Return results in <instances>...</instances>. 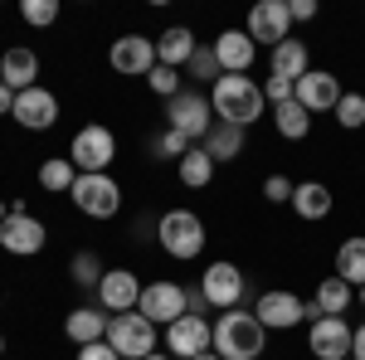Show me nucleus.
Masks as SVG:
<instances>
[{"label":"nucleus","mask_w":365,"mask_h":360,"mask_svg":"<svg viewBox=\"0 0 365 360\" xmlns=\"http://www.w3.org/2000/svg\"><path fill=\"white\" fill-rule=\"evenodd\" d=\"M210 108L229 127H253L263 117V108H268V98H263V83H253L249 73H225L210 88Z\"/></svg>","instance_id":"1"},{"label":"nucleus","mask_w":365,"mask_h":360,"mask_svg":"<svg viewBox=\"0 0 365 360\" xmlns=\"http://www.w3.org/2000/svg\"><path fill=\"white\" fill-rule=\"evenodd\" d=\"M215 351L220 360H258L268 351V331H263V322L253 317V312H220V322H215Z\"/></svg>","instance_id":"2"},{"label":"nucleus","mask_w":365,"mask_h":360,"mask_svg":"<svg viewBox=\"0 0 365 360\" xmlns=\"http://www.w3.org/2000/svg\"><path fill=\"white\" fill-rule=\"evenodd\" d=\"M156 239H161V249L175 263H195L200 253H205V220H200L195 210H166L156 220Z\"/></svg>","instance_id":"3"},{"label":"nucleus","mask_w":365,"mask_h":360,"mask_svg":"<svg viewBox=\"0 0 365 360\" xmlns=\"http://www.w3.org/2000/svg\"><path fill=\"white\" fill-rule=\"evenodd\" d=\"M68 161L78 166V175H108V166L117 161L113 127H103V122L78 127V132H73V141H68Z\"/></svg>","instance_id":"4"},{"label":"nucleus","mask_w":365,"mask_h":360,"mask_svg":"<svg viewBox=\"0 0 365 360\" xmlns=\"http://www.w3.org/2000/svg\"><path fill=\"white\" fill-rule=\"evenodd\" d=\"M210 112H215V108H210V98H205L200 88H180V93L166 103V127H170V132H180V137H190L195 146H205L210 127H215Z\"/></svg>","instance_id":"5"},{"label":"nucleus","mask_w":365,"mask_h":360,"mask_svg":"<svg viewBox=\"0 0 365 360\" xmlns=\"http://www.w3.org/2000/svg\"><path fill=\"white\" fill-rule=\"evenodd\" d=\"M137 312L146 317V322H156V326H170V322H180V317L190 312V287H180L175 277L146 282V287H141Z\"/></svg>","instance_id":"6"},{"label":"nucleus","mask_w":365,"mask_h":360,"mask_svg":"<svg viewBox=\"0 0 365 360\" xmlns=\"http://www.w3.org/2000/svg\"><path fill=\"white\" fill-rule=\"evenodd\" d=\"M108 346L122 360H146L156 351V322H146L141 312H122L108 322Z\"/></svg>","instance_id":"7"},{"label":"nucleus","mask_w":365,"mask_h":360,"mask_svg":"<svg viewBox=\"0 0 365 360\" xmlns=\"http://www.w3.org/2000/svg\"><path fill=\"white\" fill-rule=\"evenodd\" d=\"M200 292H205V302H210V307L234 312V307L249 297V277H244V268H239V263L220 258V263H210V268L200 273Z\"/></svg>","instance_id":"8"},{"label":"nucleus","mask_w":365,"mask_h":360,"mask_svg":"<svg viewBox=\"0 0 365 360\" xmlns=\"http://www.w3.org/2000/svg\"><path fill=\"white\" fill-rule=\"evenodd\" d=\"M68 200L78 205V215H88V220H117V210H122V185H117L113 175H78L73 190H68Z\"/></svg>","instance_id":"9"},{"label":"nucleus","mask_w":365,"mask_h":360,"mask_svg":"<svg viewBox=\"0 0 365 360\" xmlns=\"http://www.w3.org/2000/svg\"><path fill=\"white\" fill-rule=\"evenodd\" d=\"M351 336L356 326L346 317H317L307 322V351L317 360H351Z\"/></svg>","instance_id":"10"},{"label":"nucleus","mask_w":365,"mask_h":360,"mask_svg":"<svg viewBox=\"0 0 365 360\" xmlns=\"http://www.w3.org/2000/svg\"><path fill=\"white\" fill-rule=\"evenodd\" d=\"M141 287H146V282H141V277L132 273V268H108L93 297H98V307H103L108 317H122V312H137Z\"/></svg>","instance_id":"11"},{"label":"nucleus","mask_w":365,"mask_h":360,"mask_svg":"<svg viewBox=\"0 0 365 360\" xmlns=\"http://www.w3.org/2000/svg\"><path fill=\"white\" fill-rule=\"evenodd\" d=\"M249 39L253 44H268V49H278L282 39H292V10H287V0H258L253 5Z\"/></svg>","instance_id":"12"},{"label":"nucleus","mask_w":365,"mask_h":360,"mask_svg":"<svg viewBox=\"0 0 365 360\" xmlns=\"http://www.w3.org/2000/svg\"><path fill=\"white\" fill-rule=\"evenodd\" d=\"M44 244H49V229H44V220H34V215H5V224H0V249L15 253V258H34V253H44Z\"/></svg>","instance_id":"13"},{"label":"nucleus","mask_w":365,"mask_h":360,"mask_svg":"<svg viewBox=\"0 0 365 360\" xmlns=\"http://www.w3.org/2000/svg\"><path fill=\"white\" fill-rule=\"evenodd\" d=\"M166 351L175 360H195L200 351H215V326H210V317H180V322H170L166 326Z\"/></svg>","instance_id":"14"},{"label":"nucleus","mask_w":365,"mask_h":360,"mask_svg":"<svg viewBox=\"0 0 365 360\" xmlns=\"http://www.w3.org/2000/svg\"><path fill=\"white\" fill-rule=\"evenodd\" d=\"M253 317L263 322V331H292V326L307 322V302L292 297V292H282V287H273V292H263L253 302Z\"/></svg>","instance_id":"15"},{"label":"nucleus","mask_w":365,"mask_h":360,"mask_svg":"<svg viewBox=\"0 0 365 360\" xmlns=\"http://www.w3.org/2000/svg\"><path fill=\"white\" fill-rule=\"evenodd\" d=\"M122 78H146L151 68H156V39H146V34H122L113 39V54H108Z\"/></svg>","instance_id":"16"},{"label":"nucleus","mask_w":365,"mask_h":360,"mask_svg":"<svg viewBox=\"0 0 365 360\" xmlns=\"http://www.w3.org/2000/svg\"><path fill=\"white\" fill-rule=\"evenodd\" d=\"M341 93H346L341 78H336V73H327V68H307V73L297 78V88H292V98H297L312 117H317V112H336Z\"/></svg>","instance_id":"17"},{"label":"nucleus","mask_w":365,"mask_h":360,"mask_svg":"<svg viewBox=\"0 0 365 360\" xmlns=\"http://www.w3.org/2000/svg\"><path fill=\"white\" fill-rule=\"evenodd\" d=\"M25 132H49L58 122V98L49 93V88H25V93H15V112H10Z\"/></svg>","instance_id":"18"},{"label":"nucleus","mask_w":365,"mask_h":360,"mask_svg":"<svg viewBox=\"0 0 365 360\" xmlns=\"http://www.w3.org/2000/svg\"><path fill=\"white\" fill-rule=\"evenodd\" d=\"M0 83L10 88V93L34 88V83H39V54H34V49H25V44L5 49V54H0Z\"/></svg>","instance_id":"19"},{"label":"nucleus","mask_w":365,"mask_h":360,"mask_svg":"<svg viewBox=\"0 0 365 360\" xmlns=\"http://www.w3.org/2000/svg\"><path fill=\"white\" fill-rule=\"evenodd\" d=\"M351 302H356V287H351V282H341L336 273L322 277V282H317V297L307 302V322H317V317H346Z\"/></svg>","instance_id":"20"},{"label":"nucleus","mask_w":365,"mask_h":360,"mask_svg":"<svg viewBox=\"0 0 365 360\" xmlns=\"http://www.w3.org/2000/svg\"><path fill=\"white\" fill-rule=\"evenodd\" d=\"M215 58H220L225 73H249L253 58H258V44L249 39V29H225L215 39Z\"/></svg>","instance_id":"21"},{"label":"nucleus","mask_w":365,"mask_h":360,"mask_svg":"<svg viewBox=\"0 0 365 360\" xmlns=\"http://www.w3.org/2000/svg\"><path fill=\"white\" fill-rule=\"evenodd\" d=\"M108 312L103 307H78V312H68V322H63V336L73 341V346H93V341H108Z\"/></svg>","instance_id":"22"},{"label":"nucleus","mask_w":365,"mask_h":360,"mask_svg":"<svg viewBox=\"0 0 365 360\" xmlns=\"http://www.w3.org/2000/svg\"><path fill=\"white\" fill-rule=\"evenodd\" d=\"M195 49H200V39L185 25H170L156 34V63H166V68H185Z\"/></svg>","instance_id":"23"},{"label":"nucleus","mask_w":365,"mask_h":360,"mask_svg":"<svg viewBox=\"0 0 365 360\" xmlns=\"http://www.w3.org/2000/svg\"><path fill=\"white\" fill-rule=\"evenodd\" d=\"M331 190L322 185V180H297V190H292V210H297V220H327L331 215Z\"/></svg>","instance_id":"24"},{"label":"nucleus","mask_w":365,"mask_h":360,"mask_svg":"<svg viewBox=\"0 0 365 360\" xmlns=\"http://www.w3.org/2000/svg\"><path fill=\"white\" fill-rule=\"evenodd\" d=\"M215 170H220V166H215V156H210L205 146H190V151L175 161V175H180L185 190H205V185L215 180Z\"/></svg>","instance_id":"25"},{"label":"nucleus","mask_w":365,"mask_h":360,"mask_svg":"<svg viewBox=\"0 0 365 360\" xmlns=\"http://www.w3.org/2000/svg\"><path fill=\"white\" fill-rule=\"evenodd\" d=\"M268 63H273V78L297 83V78L307 73V44H302V39H282L278 49L268 54Z\"/></svg>","instance_id":"26"},{"label":"nucleus","mask_w":365,"mask_h":360,"mask_svg":"<svg viewBox=\"0 0 365 360\" xmlns=\"http://www.w3.org/2000/svg\"><path fill=\"white\" fill-rule=\"evenodd\" d=\"M205 151L215 156V166H225V161H239V156H244V127L215 122V127H210V137H205Z\"/></svg>","instance_id":"27"},{"label":"nucleus","mask_w":365,"mask_h":360,"mask_svg":"<svg viewBox=\"0 0 365 360\" xmlns=\"http://www.w3.org/2000/svg\"><path fill=\"white\" fill-rule=\"evenodd\" d=\"M273 127H278L282 141H302L312 132V112L297 103V98H287V103H278L273 108Z\"/></svg>","instance_id":"28"},{"label":"nucleus","mask_w":365,"mask_h":360,"mask_svg":"<svg viewBox=\"0 0 365 360\" xmlns=\"http://www.w3.org/2000/svg\"><path fill=\"white\" fill-rule=\"evenodd\" d=\"M336 277L351 282V287H365V234L346 239V244L336 249Z\"/></svg>","instance_id":"29"},{"label":"nucleus","mask_w":365,"mask_h":360,"mask_svg":"<svg viewBox=\"0 0 365 360\" xmlns=\"http://www.w3.org/2000/svg\"><path fill=\"white\" fill-rule=\"evenodd\" d=\"M73 180H78V166H73L68 156H49V161L39 166V185H44L49 195H68Z\"/></svg>","instance_id":"30"},{"label":"nucleus","mask_w":365,"mask_h":360,"mask_svg":"<svg viewBox=\"0 0 365 360\" xmlns=\"http://www.w3.org/2000/svg\"><path fill=\"white\" fill-rule=\"evenodd\" d=\"M185 73L195 78V83H220L225 78V68H220V58H215V44H200L195 54H190V63H185Z\"/></svg>","instance_id":"31"},{"label":"nucleus","mask_w":365,"mask_h":360,"mask_svg":"<svg viewBox=\"0 0 365 360\" xmlns=\"http://www.w3.org/2000/svg\"><path fill=\"white\" fill-rule=\"evenodd\" d=\"M68 273H73V282H78L83 292H98V282H103V273H108V268L98 263V253H88V249H83V253H73Z\"/></svg>","instance_id":"32"},{"label":"nucleus","mask_w":365,"mask_h":360,"mask_svg":"<svg viewBox=\"0 0 365 360\" xmlns=\"http://www.w3.org/2000/svg\"><path fill=\"white\" fill-rule=\"evenodd\" d=\"M336 122L346 127V132L365 127V93H341V103H336Z\"/></svg>","instance_id":"33"},{"label":"nucleus","mask_w":365,"mask_h":360,"mask_svg":"<svg viewBox=\"0 0 365 360\" xmlns=\"http://www.w3.org/2000/svg\"><path fill=\"white\" fill-rule=\"evenodd\" d=\"M146 83H151V93H156V98H175V93H180V83H185V78H180V68H166V63H156V68H151V73H146Z\"/></svg>","instance_id":"34"},{"label":"nucleus","mask_w":365,"mask_h":360,"mask_svg":"<svg viewBox=\"0 0 365 360\" xmlns=\"http://www.w3.org/2000/svg\"><path fill=\"white\" fill-rule=\"evenodd\" d=\"M20 15H25V25L44 29V25H54V20H58V0H25Z\"/></svg>","instance_id":"35"},{"label":"nucleus","mask_w":365,"mask_h":360,"mask_svg":"<svg viewBox=\"0 0 365 360\" xmlns=\"http://www.w3.org/2000/svg\"><path fill=\"white\" fill-rule=\"evenodd\" d=\"M190 146H195V141L190 137H180V132H161V137L151 141V151H156V156H170V161H180V156H185V151H190Z\"/></svg>","instance_id":"36"},{"label":"nucleus","mask_w":365,"mask_h":360,"mask_svg":"<svg viewBox=\"0 0 365 360\" xmlns=\"http://www.w3.org/2000/svg\"><path fill=\"white\" fill-rule=\"evenodd\" d=\"M292 190H297V180H287V175H268L263 180V200L268 205H292Z\"/></svg>","instance_id":"37"},{"label":"nucleus","mask_w":365,"mask_h":360,"mask_svg":"<svg viewBox=\"0 0 365 360\" xmlns=\"http://www.w3.org/2000/svg\"><path fill=\"white\" fill-rule=\"evenodd\" d=\"M292 88H297V83H287V78H268V83H263V98L278 108V103H287V98H292Z\"/></svg>","instance_id":"38"},{"label":"nucleus","mask_w":365,"mask_h":360,"mask_svg":"<svg viewBox=\"0 0 365 360\" xmlns=\"http://www.w3.org/2000/svg\"><path fill=\"white\" fill-rule=\"evenodd\" d=\"M78 360H122V356H117L108 341H93V346H78Z\"/></svg>","instance_id":"39"},{"label":"nucleus","mask_w":365,"mask_h":360,"mask_svg":"<svg viewBox=\"0 0 365 360\" xmlns=\"http://www.w3.org/2000/svg\"><path fill=\"white\" fill-rule=\"evenodd\" d=\"M287 10H292V25H307V20H317V0H287Z\"/></svg>","instance_id":"40"},{"label":"nucleus","mask_w":365,"mask_h":360,"mask_svg":"<svg viewBox=\"0 0 365 360\" xmlns=\"http://www.w3.org/2000/svg\"><path fill=\"white\" fill-rule=\"evenodd\" d=\"M351 360H365V322L356 326V336H351Z\"/></svg>","instance_id":"41"},{"label":"nucleus","mask_w":365,"mask_h":360,"mask_svg":"<svg viewBox=\"0 0 365 360\" xmlns=\"http://www.w3.org/2000/svg\"><path fill=\"white\" fill-rule=\"evenodd\" d=\"M210 312V302H205V292L200 287H190V317H205Z\"/></svg>","instance_id":"42"},{"label":"nucleus","mask_w":365,"mask_h":360,"mask_svg":"<svg viewBox=\"0 0 365 360\" xmlns=\"http://www.w3.org/2000/svg\"><path fill=\"white\" fill-rule=\"evenodd\" d=\"M10 112H15V93L0 83V117H10Z\"/></svg>","instance_id":"43"},{"label":"nucleus","mask_w":365,"mask_h":360,"mask_svg":"<svg viewBox=\"0 0 365 360\" xmlns=\"http://www.w3.org/2000/svg\"><path fill=\"white\" fill-rule=\"evenodd\" d=\"M146 360H175V356H170V351H151Z\"/></svg>","instance_id":"44"},{"label":"nucleus","mask_w":365,"mask_h":360,"mask_svg":"<svg viewBox=\"0 0 365 360\" xmlns=\"http://www.w3.org/2000/svg\"><path fill=\"white\" fill-rule=\"evenodd\" d=\"M195 360H220V351H200V356Z\"/></svg>","instance_id":"45"},{"label":"nucleus","mask_w":365,"mask_h":360,"mask_svg":"<svg viewBox=\"0 0 365 360\" xmlns=\"http://www.w3.org/2000/svg\"><path fill=\"white\" fill-rule=\"evenodd\" d=\"M5 215H10V205H5V200H0V224H5Z\"/></svg>","instance_id":"46"},{"label":"nucleus","mask_w":365,"mask_h":360,"mask_svg":"<svg viewBox=\"0 0 365 360\" xmlns=\"http://www.w3.org/2000/svg\"><path fill=\"white\" fill-rule=\"evenodd\" d=\"M356 297H361V307H365V287H356Z\"/></svg>","instance_id":"47"},{"label":"nucleus","mask_w":365,"mask_h":360,"mask_svg":"<svg viewBox=\"0 0 365 360\" xmlns=\"http://www.w3.org/2000/svg\"><path fill=\"white\" fill-rule=\"evenodd\" d=\"M0 356H5V336H0Z\"/></svg>","instance_id":"48"}]
</instances>
